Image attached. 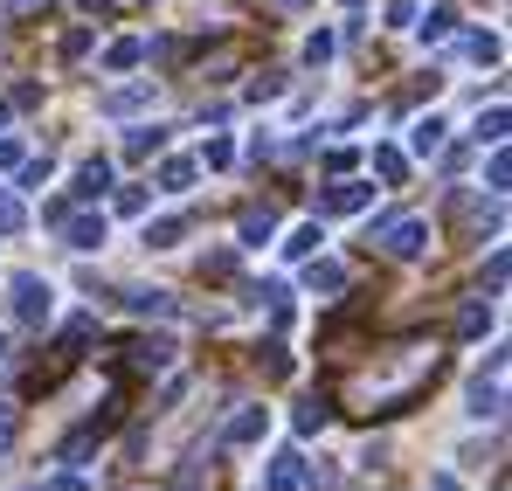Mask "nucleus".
I'll return each mask as SVG.
<instances>
[{"instance_id": "26", "label": "nucleus", "mask_w": 512, "mask_h": 491, "mask_svg": "<svg viewBox=\"0 0 512 491\" xmlns=\"http://www.w3.org/2000/svg\"><path fill=\"white\" fill-rule=\"evenodd\" d=\"M49 173H56V160H49V153H42V160H21V187H42Z\"/></svg>"}, {"instance_id": "22", "label": "nucleus", "mask_w": 512, "mask_h": 491, "mask_svg": "<svg viewBox=\"0 0 512 491\" xmlns=\"http://www.w3.org/2000/svg\"><path fill=\"white\" fill-rule=\"evenodd\" d=\"M450 28H457V14H450V7H429V21H423V42H450Z\"/></svg>"}, {"instance_id": "18", "label": "nucleus", "mask_w": 512, "mask_h": 491, "mask_svg": "<svg viewBox=\"0 0 512 491\" xmlns=\"http://www.w3.org/2000/svg\"><path fill=\"white\" fill-rule=\"evenodd\" d=\"M160 146H167V132H160V125H139V132L125 139V153H132V160H146V153H160Z\"/></svg>"}, {"instance_id": "1", "label": "nucleus", "mask_w": 512, "mask_h": 491, "mask_svg": "<svg viewBox=\"0 0 512 491\" xmlns=\"http://www.w3.org/2000/svg\"><path fill=\"white\" fill-rule=\"evenodd\" d=\"M374 243L388 249V256H423V249H429V222H423V215H402V222H381V229H374Z\"/></svg>"}, {"instance_id": "6", "label": "nucleus", "mask_w": 512, "mask_h": 491, "mask_svg": "<svg viewBox=\"0 0 512 491\" xmlns=\"http://www.w3.org/2000/svg\"><path fill=\"white\" fill-rule=\"evenodd\" d=\"M499 409H506V388H499V374H492V381L478 374V381H471V415H478V422H492Z\"/></svg>"}, {"instance_id": "34", "label": "nucleus", "mask_w": 512, "mask_h": 491, "mask_svg": "<svg viewBox=\"0 0 512 491\" xmlns=\"http://www.w3.org/2000/svg\"><path fill=\"white\" fill-rule=\"evenodd\" d=\"M0 166H21V139H0Z\"/></svg>"}, {"instance_id": "29", "label": "nucleus", "mask_w": 512, "mask_h": 491, "mask_svg": "<svg viewBox=\"0 0 512 491\" xmlns=\"http://www.w3.org/2000/svg\"><path fill=\"white\" fill-rule=\"evenodd\" d=\"M90 332H97V319H90V312H84V319H70V326H63V346H84Z\"/></svg>"}, {"instance_id": "11", "label": "nucleus", "mask_w": 512, "mask_h": 491, "mask_svg": "<svg viewBox=\"0 0 512 491\" xmlns=\"http://www.w3.org/2000/svg\"><path fill=\"white\" fill-rule=\"evenodd\" d=\"M499 139H506V104H492V111L471 125V146H499Z\"/></svg>"}, {"instance_id": "27", "label": "nucleus", "mask_w": 512, "mask_h": 491, "mask_svg": "<svg viewBox=\"0 0 512 491\" xmlns=\"http://www.w3.org/2000/svg\"><path fill=\"white\" fill-rule=\"evenodd\" d=\"M263 374L284 381V374H291V353H284V346H263Z\"/></svg>"}, {"instance_id": "8", "label": "nucleus", "mask_w": 512, "mask_h": 491, "mask_svg": "<svg viewBox=\"0 0 512 491\" xmlns=\"http://www.w3.org/2000/svg\"><path fill=\"white\" fill-rule=\"evenodd\" d=\"M263 429H270V409H243L229 429H222V443H256Z\"/></svg>"}, {"instance_id": "7", "label": "nucleus", "mask_w": 512, "mask_h": 491, "mask_svg": "<svg viewBox=\"0 0 512 491\" xmlns=\"http://www.w3.org/2000/svg\"><path fill=\"white\" fill-rule=\"evenodd\" d=\"M270 236H277V208H250L243 215V249H263Z\"/></svg>"}, {"instance_id": "12", "label": "nucleus", "mask_w": 512, "mask_h": 491, "mask_svg": "<svg viewBox=\"0 0 512 491\" xmlns=\"http://www.w3.org/2000/svg\"><path fill=\"white\" fill-rule=\"evenodd\" d=\"M70 229V249H97L104 243V215H77V222H63Z\"/></svg>"}, {"instance_id": "5", "label": "nucleus", "mask_w": 512, "mask_h": 491, "mask_svg": "<svg viewBox=\"0 0 512 491\" xmlns=\"http://www.w3.org/2000/svg\"><path fill=\"white\" fill-rule=\"evenodd\" d=\"M146 104H153V83H132V90H111L97 111H104V118H132V111H146Z\"/></svg>"}, {"instance_id": "36", "label": "nucleus", "mask_w": 512, "mask_h": 491, "mask_svg": "<svg viewBox=\"0 0 512 491\" xmlns=\"http://www.w3.org/2000/svg\"><path fill=\"white\" fill-rule=\"evenodd\" d=\"M28 7H42V0H0V14H28Z\"/></svg>"}, {"instance_id": "32", "label": "nucleus", "mask_w": 512, "mask_h": 491, "mask_svg": "<svg viewBox=\"0 0 512 491\" xmlns=\"http://www.w3.org/2000/svg\"><path fill=\"white\" fill-rule=\"evenodd\" d=\"M14 229H21V208H14V201L0 194V236H14Z\"/></svg>"}, {"instance_id": "9", "label": "nucleus", "mask_w": 512, "mask_h": 491, "mask_svg": "<svg viewBox=\"0 0 512 491\" xmlns=\"http://www.w3.org/2000/svg\"><path fill=\"white\" fill-rule=\"evenodd\" d=\"M167 360H173L167 339H139V346H132V367H139V374H160Z\"/></svg>"}, {"instance_id": "25", "label": "nucleus", "mask_w": 512, "mask_h": 491, "mask_svg": "<svg viewBox=\"0 0 512 491\" xmlns=\"http://www.w3.org/2000/svg\"><path fill=\"white\" fill-rule=\"evenodd\" d=\"M312 429H326V402H298V436H312Z\"/></svg>"}, {"instance_id": "30", "label": "nucleus", "mask_w": 512, "mask_h": 491, "mask_svg": "<svg viewBox=\"0 0 512 491\" xmlns=\"http://www.w3.org/2000/svg\"><path fill=\"white\" fill-rule=\"evenodd\" d=\"M326 56H333V35H326V28H319V35H312V42H305V63H326Z\"/></svg>"}, {"instance_id": "4", "label": "nucleus", "mask_w": 512, "mask_h": 491, "mask_svg": "<svg viewBox=\"0 0 512 491\" xmlns=\"http://www.w3.org/2000/svg\"><path fill=\"white\" fill-rule=\"evenodd\" d=\"M298 485H305V457L298 450H277L270 471H263V491H298Z\"/></svg>"}, {"instance_id": "10", "label": "nucleus", "mask_w": 512, "mask_h": 491, "mask_svg": "<svg viewBox=\"0 0 512 491\" xmlns=\"http://www.w3.org/2000/svg\"><path fill=\"white\" fill-rule=\"evenodd\" d=\"M111 187V160H84V173H77V201H97Z\"/></svg>"}, {"instance_id": "15", "label": "nucleus", "mask_w": 512, "mask_h": 491, "mask_svg": "<svg viewBox=\"0 0 512 491\" xmlns=\"http://www.w3.org/2000/svg\"><path fill=\"white\" fill-rule=\"evenodd\" d=\"M132 63H146V42H132V35H125V42H111V49H104V70H132Z\"/></svg>"}, {"instance_id": "28", "label": "nucleus", "mask_w": 512, "mask_h": 491, "mask_svg": "<svg viewBox=\"0 0 512 491\" xmlns=\"http://www.w3.org/2000/svg\"><path fill=\"white\" fill-rule=\"evenodd\" d=\"M485 180H492V194H506V180H512V160H506V153H492V166H485Z\"/></svg>"}, {"instance_id": "19", "label": "nucleus", "mask_w": 512, "mask_h": 491, "mask_svg": "<svg viewBox=\"0 0 512 491\" xmlns=\"http://www.w3.org/2000/svg\"><path fill=\"white\" fill-rule=\"evenodd\" d=\"M160 187H167V194H187V187H194V160H167L160 166Z\"/></svg>"}, {"instance_id": "24", "label": "nucleus", "mask_w": 512, "mask_h": 491, "mask_svg": "<svg viewBox=\"0 0 512 491\" xmlns=\"http://www.w3.org/2000/svg\"><path fill=\"white\" fill-rule=\"evenodd\" d=\"M436 146H443V118H423V125H416V153H436Z\"/></svg>"}, {"instance_id": "2", "label": "nucleus", "mask_w": 512, "mask_h": 491, "mask_svg": "<svg viewBox=\"0 0 512 491\" xmlns=\"http://www.w3.org/2000/svg\"><path fill=\"white\" fill-rule=\"evenodd\" d=\"M14 312H21V326H42V319H49V284L21 270V277H14Z\"/></svg>"}, {"instance_id": "3", "label": "nucleus", "mask_w": 512, "mask_h": 491, "mask_svg": "<svg viewBox=\"0 0 512 491\" xmlns=\"http://www.w3.org/2000/svg\"><path fill=\"white\" fill-rule=\"evenodd\" d=\"M367 201H374V187H367V180H340V187H326V194H319V215H360Z\"/></svg>"}, {"instance_id": "13", "label": "nucleus", "mask_w": 512, "mask_h": 491, "mask_svg": "<svg viewBox=\"0 0 512 491\" xmlns=\"http://www.w3.org/2000/svg\"><path fill=\"white\" fill-rule=\"evenodd\" d=\"M187 236V215H167V222H146V249H173Z\"/></svg>"}, {"instance_id": "16", "label": "nucleus", "mask_w": 512, "mask_h": 491, "mask_svg": "<svg viewBox=\"0 0 512 491\" xmlns=\"http://www.w3.org/2000/svg\"><path fill=\"white\" fill-rule=\"evenodd\" d=\"M305 284H312V291H346V263H312Z\"/></svg>"}, {"instance_id": "21", "label": "nucleus", "mask_w": 512, "mask_h": 491, "mask_svg": "<svg viewBox=\"0 0 512 491\" xmlns=\"http://www.w3.org/2000/svg\"><path fill=\"white\" fill-rule=\"evenodd\" d=\"M319 243H326V236H319V222H305V229L284 243V256H298V263H305V256H319Z\"/></svg>"}, {"instance_id": "38", "label": "nucleus", "mask_w": 512, "mask_h": 491, "mask_svg": "<svg viewBox=\"0 0 512 491\" xmlns=\"http://www.w3.org/2000/svg\"><path fill=\"white\" fill-rule=\"evenodd\" d=\"M277 7H305V0H277Z\"/></svg>"}, {"instance_id": "31", "label": "nucleus", "mask_w": 512, "mask_h": 491, "mask_svg": "<svg viewBox=\"0 0 512 491\" xmlns=\"http://www.w3.org/2000/svg\"><path fill=\"white\" fill-rule=\"evenodd\" d=\"M236 153H229V139H208V153H201V166H229Z\"/></svg>"}, {"instance_id": "39", "label": "nucleus", "mask_w": 512, "mask_h": 491, "mask_svg": "<svg viewBox=\"0 0 512 491\" xmlns=\"http://www.w3.org/2000/svg\"><path fill=\"white\" fill-rule=\"evenodd\" d=\"M0 353H7V339H0Z\"/></svg>"}, {"instance_id": "20", "label": "nucleus", "mask_w": 512, "mask_h": 491, "mask_svg": "<svg viewBox=\"0 0 512 491\" xmlns=\"http://www.w3.org/2000/svg\"><path fill=\"white\" fill-rule=\"evenodd\" d=\"M485 319H492V312H485V298H471V305L457 312V339H478V332H485Z\"/></svg>"}, {"instance_id": "23", "label": "nucleus", "mask_w": 512, "mask_h": 491, "mask_svg": "<svg viewBox=\"0 0 512 491\" xmlns=\"http://www.w3.org/2000/svg\"><path fill=\"white\" fill-rule=\"evenodd\" d=\"M464 56L471 63H499V35H464Z\"/></svg>"}, {"instance_id": "17", "label": "nucleus", "mask_w": 512, "mask_h": 491, "mask_svg": "<svg viewBox=\"0 0 512 491\" xmlns=\"http://www.w3.org/2000/svg\"><path fill=\"white\" fill-rule=\"evenodd\" d=\"M374 173H381L388 187H402V180H409V160H402L395 146H381V153H374Z\"/></svg>"}, {"instance_id": "35", "label": "nucleus", "mask_w": 512, "mask_h": 491, "mask_svg": "<svg viewBox=\"0 0 512 491\" xmlns=\"http://www.w3.org/2000/svg\"><path fill=\"white\" fill-rule=\"evenodd\" d=\"M35 491H84V478H49V485H35Z\"/></svg>"}, {"instance_id": "37", "label": "nucleus", "mask_w": 512, "mask_h": 491, "mask_svg": "<svg viewBox=\"0 0 512 491\" xmlns=\"http://www.w3.org/2000/svg\"><path fill=\"white\" fill-rule=\"evenodd\" d=\"M84 7H90V14H97V7H111V0H84Z\"/></svg>"}, {"instance_id": "14", "label": "nucleus", "mask_w": 512, "mask_h": 491, "mask_svg": "<svg viewBox=\"0 0 512 491\" xmlns=\"http://www.w3.org/2000/svg\"><path fill=\"white\" fill-rule=\"evenodd\" d=\"M125 305H132L139 319H173V298H167V291H132Z\"/></svg>"}, {"instance_id": "33", "label": "nucleus", "mask_w": 512, "mask_h": 491, "mask_svg": "<svg viewBox=\"0 0 512 491\" xmlns=\"http://www.w3.org/2000/svg\"><path fill=\"white\" fill-rule=\"evenodd\" d=\"M14 429H21V422H14V409H0V457L14 450Z\"/></svg>"}]
</instances>
